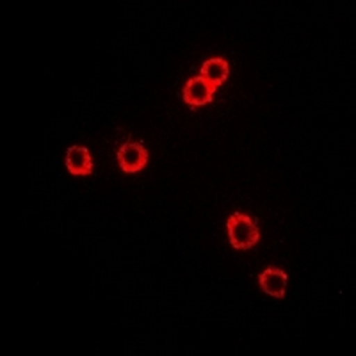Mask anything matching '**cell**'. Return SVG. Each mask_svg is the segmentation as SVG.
I'll return each mask as SVG.
<instances>
[{
    "mask_svg": "<svg viewBox=\"0 0 356 356\" xmlns=\"http://www.w3.org/2000/svg\"><path fill=\"white\" fill-rule=\"evenodd\" d=\"M182 93L184 102H186L187 106L196 109V107H203L214 100L216 86L211 84L205 77L198 75V77H193L186 82Z\"/></svg>",
    "mask_w": 356,
    "mask_h": 356,
    "instance_id": "3",
    "label": "cell"
},
{
    "mask_svg": "<svg viewBox=\"0 0 356 356\" xmlns=\"http://www.w3.org/2000/svg\"><path fill=\"white\" fill-rule=\"evenodd\" d=\"M118 164L125 173H138V171L145 170V166L148 164V150L143 146V143L129 139L118 150Z\"/></svg>",
    "mask_w": 356,
    "mask_h": 356,
    "instance_id": "2",
    "label": "cell"
},
{
    "mask_svg": "<svg viewBox=\"0 0 356 356\" xmlns=\"http://www.w3.org/2000/svg\"><path fill=\"white\" fill-rule=\"evenodd\" d=\"M259 284L266 294L284 300L285 292H287L289 278L278 267H267L266 271L259 275Z\"/></svg>",
    "mask_w": 356,
    "mask_h": 356,
    "instance_id": "5",
    "label": "cell"
},
{
    "mask_svg": "<svg viewBox=\"0 0 356 356\" xmlns=\"http://www.w3.org/2000/svg\"><path fill=\"white\" fill-rule=\"evenodd\" d=\"M66 168L73 177H89L93 173V157L86 146H72L66 150Z\"/></svg>",
    "mask_w": 356,
    "mask_h": 356,
    "instance_id": "4",
    "label": "cell"
},
{
    "mask_svg": "<svg viewBox=\"0 0 356 356\" xmlns=\"http://www.w3.org/2000/svg\"><path fill=\"white\" fill-rule=\"evenodd\" d=\"M228 75H230V65L225 57H212L209 61L203 63L202 66V77L214 84L216 88L222 86L227 82Z\"/></svg>",
    "mask_w": 356,
    "mask_h": 356,
    "instance_id": "6",
    "label": "cell"
},
{
    "mask_svg": "<svg viewBox=\"0 0 356 356\" xmlns=\"http://www.w3.org/2000/svg\"><path fill=\"white\" fill-rule=\"evenodd\" d=\"M228 239L235 250H251L260 239L257 222L246 214L235 212L227 221Z\"/></svg>",
    "mask_w": 356,
    "mask_h": 356,
    "instance_id": "1",
    "label": "cell"
}]
</instances>
